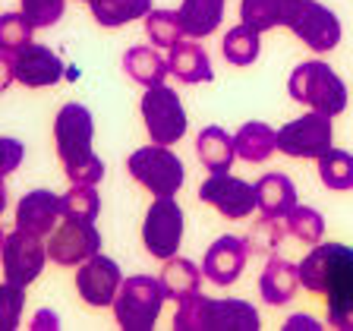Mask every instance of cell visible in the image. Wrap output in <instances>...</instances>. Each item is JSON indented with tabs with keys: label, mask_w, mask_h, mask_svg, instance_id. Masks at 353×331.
I'll return each instance as SVG.
<instances>
[{
	"label": "cell",
	"mask_w": 353,
	"mask_h": 331,
	"mask_svg": "<svg viewBox=\"0 0 353 331\" xmlns=\"http://www.w3.org/2000/svg\"><path fill=\"white\" fill-rule=\"evenodd\" d=\"M284 234H287L284 218H265L262 214V221L252 228L250 240H246L250 243V252H274L278 243L284 240Z\"/></svg>",
	"instance_id": "cell-35"
},
{
	"label": "cell",
	"mask_w": 353,
	"mask_h": 331,
	"mask_svg": "<svg viewBox=\"0 0 353 331\" xmlns=\"http://www.w3.org/2000/svg\"><path fill=\"white\" fill-rule=\"evenodd\" d=\"M224 10H228V0H183L180 10H176L183 35L190 38L214 35V29L224 22Z\"/></svg>",
	"instance_id": "cell-23"
},
{
	"label": "cell",
	"mask_w": 353,
	"mask_h": 331,
	"mask_svg": "<svg viewBox=\"0 0 353 331\" xmlns=\"http://www.w3.org/2000/svg\"><path fill=\"white\" fill-rule=\"evenodd\" d=\"M284 228L294 240L306 243V246H316V243H322V237H325V218L316 212V208L294 205L284 218Z\"/></svg>",
	"instance_id": "cell-31"
},
{
	"label": "cell",
	"mask_w": 353,
	"mask_h": 331,
	"mask_svg": "<svg viewBox=\"0 0 353 331\" xmlns=\"http://www.w3.org/2000/svg\"><path fill=\"white\" fill-rule=\"evenodd\" d=\"M164 287L152 274H132L114 297V319L123 331H152L164 309Z\"/></svg>",
	"instance_id": "cell-5"
},
{
	"label": "cell",
	"mask_w": 353,
	"mask_h": 331,
	"mask_svg": "<svg viewBox=\"0 0 353 331\" xmlns=\"http://www.w3.org/2000/svg\"><path fill=\"white\" fill-rule=\"evenodd\" d=\"M334 142V130H331V117L328 114H303V117L290 120L278 130V152L287 154V158H322L325 152L331 148Z\"/></svg>",
	"instance_id": "cell-9"
},
{
	"label": "cell",
	"mask_w": 353,
	"mask_h": 331,
	"mask_svg": "<svg viewBox=\"0 0 353 331\" xmlns=\"http://www.w3.org/2000/svg\"><path fill=\"white\" fill-rule=\"evenodd\" d=\"M199 199L230 221H243L256 212V183H246L230 170L208 174L199 186Z\"/></svg>",
	"instance_id": "cell-11"
},
{
	"label": "cell",
	"mask_w": 353,
	"mask_h": 331,
	"mask_svg": "<svg viewBox=\"0 0 353 331\" xmlns=\"http://www.w3.org/2000/svg\"><path fill=\"white\" fill-rule=\"evenodd\" d=\"M145 35L154 48H174L176 41H183L180 13H174V10H148L145 13Z\"/></svg>",
	"instance_id": "cell-32"
},
{
	"label": "cell",
	"mask_w": 353,
	"mask_h": 331,
	"mask_svg": "<svg viewBox=\"0 0 353 331\" xmlns=\"http://www.w3.org/2000/svg\"><path fill=\"white\" fill-rule=\"evenodd\" d=\"M300 284L325 297L328 325L353 331V250L344 243H316L296 265Z\"/></svg>",
	"instance_id": "cell-1"
},
{
	"label": "cell",
	"mask_w": 353,
	"mask_h": 331,
	"mask_svg": "<svg viewBox=\"0 0 353 331\" xmlns=\"http://www.w3.org/2000/svg\"><path fill=\"white\" fill-rule=\"evenodd\" d=\"M32 32H35V26L22 13H0V54L13 57L19 48L32 41Z\"/></svg>",
	"instance_id": "cell-33"
},
{
	"label": "cell",
	"mask_w": 353,
	"mask_h": 331,
	"mask_svg": "<svg viewBox=\"0 0 353 331\" xmlns=\"http://www.w3.org/2000/svg\"><path fill=\"white\" fill-rule=\"evenodd\" d=\"M101 196L88 183H70V190L60 196V218L66 221H98Z\"/></svg>",
	"instance_id": "cell-29"
},
{
	"label": "cell",
	"mask_w": 353,
	"mask_h": 331,
	"mask_svg": "<svg viewBox=\"0 0 353 331\" xmlns=\"http://www.w3.org/2000/svg\"><path fill=\"white\" fill-rule=\"evenodd\" d=\"M22 158H26L22 142L13 139V136H0V177L13 174V170L22 164Z\"/></svg>",
	"instance_id": "cell-37"
},
{
	"label": "cell",
	"mask_w": 353,
	"mask_h": 331,
	"mask_svg": "<svg viewBox=\"0 0 353 331\" xmlns=\"http://www.w3.org/2000/svg\"><path fill=\"white\" fill-rule=\"evenodd\" d=\"M221 54L230 66H252L262 54V32L250 29V26H234L228 29L224 41H221Z\"/></svg>",
	"instance_id": "cell-28"
},
{
	"label": "cell",
	"mask_w": 353,
	"mask_h": 331,
	"mask_svg": "<svg viewBox=\"0 0 353 331\" xmlns=\"http://www.w3.org/2000/svg\"><path fill=\"white\" fill-rule=\"evenodd\" d=\"M287 92L296 104H309L319 114L338 117L347 110V86L328 63L322 60H303L300 66H294V73L287 79Z\"/></svg>",
	"instance_id": "cell-4"
},
{
	"label": "cell",
	"mask_w": 353,
	"mask_h": 331,
	"mask_svg": "<svg viewBox=\"0 0 353 331\" xmlns=\"http://www.w3.org/2000/svg\"><path fill=\"white\" fill-rule=\"evenodd\" d=\"M158 281H161V287H164V297L180 303L202 290V268H199L196 262H190V259L170 256V259H164V268H161V278Z\"/></svg>",
	"instance_id": "cell-24"
},
{
	"label": "cell",
	"mask_w": 353,
	"mask_h": 331,
	"mask_svg": "<svg viewBox=\"0 0 353 331\" xmlns=\"http://www.w3.org/2000/svg\"><path fill=\"white\" fill-rule=\"evenodd\" d=\"M139 108H142V120H145V130L152 136V142H158V146H176L186 136V123L190 120H186L183 101L164 82L145 88Z\"/></svg>",
	"instance_id": "cell-7"
},
{
	"label": "cell",
	"mask_w": 353,
	"mask_h": 331,
	"mask_svg": "<svg viewBox=\"0 0 353 331\" xmlns=\"http://www.w3.org/2000/svg\"><path fill=\"white\" fill-rule=\"evenodd\" d=\"M196 154L208 174L230 170L236 161L234 136H230L228 130H221V126H205V130L196 136Z\"/></svg>",
	"instance_id": "cell-21"
},
{
	"label": "cell",
	"mask_w": 353,
	"mask_h": 331,
	"mask_svg": "<svg viewBox=\"0 0 353 331\" xmlns=\"http://www.w3.org/2000/svg\"><path fill=\"white\" fill-rule=\"evenodd\" d=\"M22 309H26V287L0 284V331H16L22 322Z\"/></svg>",
	"instance_id": "cell-34"
},
{
	"label": "cell",
	"mask_w": 353,
	"mask_h": 331,
	"mask_svg": "<svg viewBox=\"0 0 353 331\" xmlns=\"http://www.w3.org/2000/svg\"><path fill=\"white\" fill-rule=\"evenodd\" d=\"M13 73H16V82H22L26 88H48L63 79L66 66L48 44L29 41L26 48H19L13 54Z\"/></svg>",
	"instance_id": "cell-16"
},
{
	"label": "cell",
	"mask_w": 353,
	"mask_h": 331,
	"mask_svg": "<svg viewBox=\"0 0 353 331\" xmlns=\"http://www.w3.org/2000/svg\"><path fill=\"white\" fill-rule=\"evenodd\" d=\"M7 183H3V177H0V214H3V212H7Z\"/></svg>",
	"instance_id": "cell-41"
},
{
	"label": "cell",
	"mask_w": 353,
	"mask_h": 331,
	"mask_svg": "<svg viewBox=\"0 0 353 331\" xmlns=\"http://www.w3.org/2000/svg\"><path fill=\"white\" fill-rule=\"evenodd\" d=\"M120 284H123V272L120 265L108 256H92L79 265L76 272V294L82 297V303L92 309H104L114 306V297H117Z\"/></svg>",
	"instance_id": "cell-14"
},
{
	"label": "cell",
	"mask_w": 353,
	"mask_h": 331,
	"mask_svg": "<svg viewBox=\"0 0 353 331\" xmlns=\"http://www.w3.org/2000/svg\"><path fill=\"white\" fill-rule=\"evenodd\" d=\"M296 10V0H240V22L256 32L287 26Z\"/></svg>",
	"instance_id": "cell-26"
},
{
	"label": "cell",
	"mask_w": 353,
	"mask_h": 331,
	"mask_svg": "<svg viewBox=\"0 0 353 331\" xmlns=\"http://www.w3.org/2000/svg\"><path fill=\"white\" fill-rule=\"evenodd\" d=\"M101 252V234H98L95 221H66L51 230V243H48V259L54 265L73 268L82 265L85 259Z\"/></svg>",
	"instance_id": "cell-13"
},
{
	"label": "cell",
	"mask_w": 353,
	"mask_h": 331,
	"mask_svg": "<svg viewBox=\"0 0 353 331\" xmlns=\"http://www.w3.org/2000/svg\"><path fill=\"white\" fill-rule=\"evenodd\" d=\"M123 70L132 82H139L142 88L161 86L164 79L170 76V66L161 54L154 48H145V44H132L130 51L123 54Z\"/></svg>",
	"instance_id": "cell-25"
},
{
	"label": "cell",
	"mask_w": 353,
	"mask_h": 331,
	"mask_svg": "<svg viewBox=\"0 0 353 331\" xmlns=\"http://www.w3.org/2000/svg\"><path fill=\"white\" fill-rule=\"evenodd\" d=\"M287 29L294 32L309 51H334L341 44V19L331 13L319 0H296V10L287 22Z\"/></svg>",
	"instance_id": "cell-12"
},
{
	"label": "cell",
	"mask_w": 353,
	"mask_h": 331,
	"mask_svg": "<svg viewBox=\"0 0 353 331\" xmlns=\"http://www.w3.org/2000/svg\"><path fill=\"white\" fill-rule=\"evenodd\" d=\"M168 66H170V76H176V82H183V86H199V82L214 79L212 60H208L205 48L196 41H176L170 48Z\"/></svg>",
	"instance_id": "cell-19"
},
{
	"label": "cell",
	"mask_w": 353,
	"mask_h": 331,
	"mask_svg": "<svg viewBox=\"0 0 353 331\" xmlns=\"http://www.w3.org/2000/svg\"><path fill=\"white\" fill-rule=\"evenodd\" d=\"M88 10L101 29H120L126 22L145 19L152 0H88Z\"/></svg>",
	"instance_id": "cell-27"
},
{
	"label": "cell",
	"mask_w": 353,
	"mask_h": 331,
	"mask_svg": "<svg viewBox=\"0 0 353 331\" xmlns=\"http://www.w3.org/2000/svg\"><path fill=\"white\" fill-rule=\"evenodd\" d=\"M60 221V196L51 190H32L16 205V228L35 237H48Z\"/></svg>",
	"instance_id": "cell-17"
},
{
	"label": "cell",
	"mask_w": 353,
	"mask_h": 331,
	"mask_svg": "<svg viewBox=\"0 0 353 331\" xmlns=\"http://www.w3.org/2000/svg\"><path fill=\"white\" fill-rule=\"evenodd\" d=\"M22 10L19 13L35 26V29H48L54 22L63 19V10H66V0H19Z\"/></svg>",
	"instance_id": "cell-36"
},
{
	"label": "cell",
	"mask_w": 353,
	"mask_h": 331,
	"mask_svg": "<svg viewBox=\"0 0 353 331\" xmlns=\"http://www.w3.org/2000/svg\"><path fill=\"white\" fill-rule=\"evenodd\" d=\"M44 262H48V246L41 243V237L26 234L19 228L7 234V240L0 246V265H3V278L10 284H35L38 274L44 272Z\"/></svg>",
	"instance_id": "cell-10"
},
{
	"label": "cell",
	"mask_w": 353,
	"mask_h": 331,
	"mask_svg": "<svg viewBox=\"0 0 353 331\" xmlns=\"http://www.w3.org/2000/svg\"><path fill=\"white\" fill-rule=\"evenodd\" d=\"M325 325H319V319L312 316H303V312H296V316H290L284 322V331H322Z\"/></svg>",
	"instance_id": "cell-39"
},
{
	"label": "cell",
	"mask_w": 353,
	"mask_h": 331,
	"mask_svg": "<svg viewBox=\"0 0 353 331\" xmlns=\"http://www.w3.org/2000/svg\"><path fill=\"white\" fill-rule=\"evenodd\" d=\"M3 240H7V234H3V228H0V246H3Z\"/></svg>",
	"instance_id": "cell-42"
},
{
	"label": "cell",
	"mask_w": 353,
	"mask_h": 331,
	"mask_svg": "<svg viewBox=\"0 0 353 331\" xmlns=\"http://www.w3.org/2000/svg\"><path fill=\"white\" fill-rule=\"evenodd\" d=\"M319 180L325 190L347 192L353 190V154L341 152V148H328L319 158Z\"/></svg>",
	"instance_id": "cell-30"
},
{
	"label": "cell",
	"mask_w": 353,
	"mask_h": 331,
	"mask_svg": "<svg viewBox=\"0 0 353 331\" xmlns=\"http://www.w3.org/2000/svg\"><path fill=\"white\" fill-rule=\"evenodd\" d=\"M126 168H130L132 180L139 186H145L152 196H176V192L183 190L186 168L176 158V152H170V146L152 142L145 148H136L130 154Z\"/></svg>",
	"instance_id": "cell-6"
},
{
	"label": "cell",
	"mask_w": 353,
	"mask_h": 331,
	"mask_svg": "<svg viewBox=\"0 0 353 331\" xmlns=\"http://www.w3.org/2000/svg\"><path fill=\"white\" fill-rule=\"evenodd\" d=\"M259 309L246 300H214L202 290L176 303L174 331H259Z\"/></svg>",
	"instance_id": "cell-3"
},
{
	"label": "cell",
	"mask_w": 353,
	"mask_h": 331,
	"mask_svg": "<svg viewBox=\"0 0 353 331\" xmlns=\"http://www.w3.org/2000/svg\"><path fill=\"white\" fill-rule=\"evenodd\" d=\"M92 139H95L92 110L79 101L63 104L54 117V146H57V158L70 183H101L104 161L92 152Z\"/></svg>",
	"instance_id": "cell-2"
},
{
	"label": "cell",
	"mask_w": 353,
	"mask_h": 331,
	"mask_svg": "<svg viewBox=\"0 0 353 331\" xmlns=\"http://www.w3.org/2000/svg\"><path fill=\"white\" fill-rule=\"evenodd\" d=\"M296 290H300V272H296V265L287 262V259H278V256L268 259L262 278H259V294H262V300L272 303V306H287V303L296 297Z\"/></svg>",
	"instance_id": "cell-20"
},
{
	"label": "cell",
	"mask_w": 353,
	"mask_h": 331,
	"mask_svg": "<svg viewBox=\"0 0 353 331\" xmlns=\"http://www.w3.org/2000/svg\"><path fill=\"white\" fill-rule=\"evenodd\" d=\"M16 82V73H13V57L10 54H0V92H7L10 86Z\"/></svg>",
	"instance_id": "cell-40"
},
{
	"label": "cell",
	"mask_w": 353,
	"mask_h": 331,
	"mask_svg": "<svg viewBox=\"0 0 353 331\" xmlns=\"http://www.w3.org/2000/svg\"><path fill=\"white\" fill-rule=\"evenodd\" d=\"M29 328L32 331H57L60 328V316L57 312H51V309H38L35 316H32Z\"/></svg>",
	"instance_id": "cell-38"
},
{
	"label": "cell",
	"mask_w": 353,
	"mask_h": 331,
	"mask_svg": "<svg viewBox=\"0 0 353 331\" xmlns=\"http://www.w3.org/2000/svg\"><path fill=\"white\" fill-rule=\"evenodd\" d=\"M183 224L186 214L176 205L174 196H154V202L145 212V221H142V243H145L148 256L161 259V262L176 256L180 243H183Z\"/></svg>",
	"instance_id": "cell-8"
},
{
	"label": "cell",
	"mask_w": 353,
	"mask_h": 331,
	"mask_svg": "<svg viewBox=\"0 0 353 331\" xmlns=\"http://www.w3.org/2000/svg\"><path fill=\"white\" fill-rule=\"evenodd\" d=\"M234 146H236V158H240V161L262 164L278 152V130H272V126L262 123V120H250V123H243L240 130H236Z\"/></svg>",
	"instance_id": "cell-22"
},
{
	"label": "cell",
	"mask_w": 353,
	"mask_h": 331,
	"mask_svg": "<svg viewBox=\"0 0 353 331\" xmlns=\"http://www.w3.org/2000/svg\"><path fill=\"white\" fill-rule=\"evenodd\" d=\"M246 259H250V243L243 237L224 234L205 250L202 259V278H208L214 287H230L246 268Z\"/></svg>",
	"instance_id": "cell-15"
},
{
	"label": "cell",
	"mask_w": 353,
	"mask_h": 331,
	"mask_svg": "<svg viewBox=\"0 0 353 331\" xmlns=\"http://www.w3.org/2000/svg\"><path fill=\"white\" fill-rule=\"evenodd\" d=\"M296 205V186L294 180L281 170L262 174L256 180V208L265 218H287V212Z\"/></svg>",
	"instance_id": "cell-18"
},
{
	"label": "cell",
	"mask_w": 353,
	"mask_h": 331,
	"mask_svg": "<svg viewBox=\"0 0 353 331\" xmlns=\"http://www.w3.org/2000/svg\"><path fill=\"white\" fill-rule=\"evenodd\" d=\"M82 3H88V0H82Z\"/></svg>",
	"instance_id": "cell-43"
}]
</instances>
